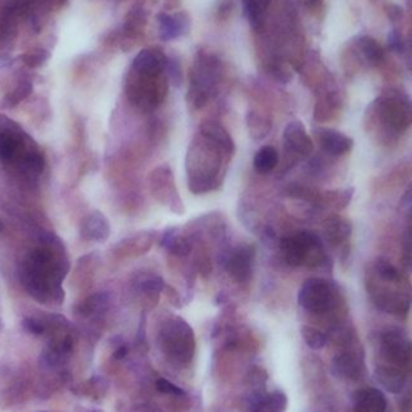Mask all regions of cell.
Instances as JSON below:
<instances>
[{"label":"cell","instance_id":"obj_1","mask_svg":"<svg viewBox=\"0 0 412 412\" xmlns=\"http://www.w3.org/2000/svg\"><path fill=\"white\" fill-rule=\"evenodd\" d=\"M68 273V261L65 248L60 238L51 232L41 237V247L31 251L24 260L20 278L24 290L42 305L61 303L63 290L61 280Z\"/></svg>","mask_w":412,"mask_h":412},{"label":"cell","instance_id":"obj_2","mask_svg":"<svg viewBox=\"0 0 412 412\" xmlns=\"http://www.w3.org/2000/svg\"><path fill=\"white\" fill-rule=\"evenodd\" d=\"M221 152L210 140L199 135L189 149L187 171H189V189L194 194H206L218 189V171L221 166Z\"/></svg>","mask_w":412,"mask_h":412},{"label":"cell","instance_id":"obj_3","mask_svg":"<svg viewBox=\"0 0 412 412\" xmlns=\"http://www.w3.org/2000/svg\"><path fill=\"white\" fill-rule=\"evenodd\" d=\"M163 353L177 366H186L194 358L195 337L190 325L181 317H171L159 330Z\"/></svg>","mask_w":412,"mask_h":412},{"label":"cell","instance_id":"obj_4","mask_svg":"<svg viewBox=\"0 0 412 412\" xmlns=\"http://www.w3.org/2000/svg\"><path fill=\"white\" fill-rule=\"evenodd\" d=\"M218 71L219 61L214 55L200 53L196 57L192 68V76H190V90L187 95L189 103L195 110L205 107L211 98L218 83Z\"/></svg>","mask_w":412,"mask_h":412},{"label":"cell","instance_id":"obj_5","mask_svg":"<svg viewBox=\"0 0 412 412\" xmlns=\"http://www.w3.org/2000/svg\"><path fill=\"white\" fill-rule=\"evenodd\" d=\"M168 94V79L163 76L147 78L131 71L126 81V95L134 107L142 112H153L162 105Z\"/></svg>","mask_w":412,"mask_h":412},{"label":"cell","instance_id":"obj_6","mask_svg":"<svg viewBox=\"0 0 412 412\" xmlns=\"http://www.w3.org/2000/svg\"><path fill=\"white\" fill-rule=\"evenodd\" d=\"M280 251L288 266H316L324 261V250L316 233L301 231L297 236L280 240Z\"/></svg>","mask_w":412,"mask_h":412},{"label":"cell","instance_id":"obj_7","mask_svg":"<svg viewBox=\"0 0 412 412\" xmlns=\"http://www.w3.org/2000/svg\"><path fill=\"white\" fill-rule=\"evenodd\" d=\"M375 112L382 125L393 134H403L411 126V105L408 98L401 97H380L374 103Z\"/></svg>","mask_w":412,"mask_h":412},{"label":"cell","instance_id":"obj_8","mask_svg":"<svg viewBox=\"0 0 412 412\" xmlns=\"http://www.w3.org/2000/svg\"><path fill=\"white\" fill-rule=\"evenodd\" d=\"M298 303L312 315H324L334 305V290L322 279H307L298 292Z\"/></svg>","mask_w":412,"mask_h":412},{"label":"cell","instance_id":"obj_9","mask_svg":"<svg viewBox=\"0 0 412 412\" xmlns=\"http://www.w3.org/2000/svg\"><path fill=\"white\" fill-rule=\"evenodd\" d=\"M29 137L15 121L0 115V162L11 163L16 157L26 152Z\"/></svg>","mask_w":412,"mask_h":412},{"label":"cell","instance_id":"obj_10","mask_svg":"<svg viewBox=\"0 0 412 412\" xmlns=\"http://www.w3.org/2000/svg\"><path fill=\"white\" fill-rule=\"evenodd\" d=\"M150 186L152 192L159 200L162 195H164V203L169 205V208L176 213H184L182 200L177 196L176 186H174V177L171 173L169 166H162V168L155 169L150 176Z\"/></svg>","mask_w":412,"mask_h":412},{"label":"cell","instance_id":"obj_11","mask_svg":"<svg viewBox=\"0 0 412 412\" xmlns=\"http://www.w3.org/2000/svg\"><path fill=\"white\" fill-rule=\"evenodd\" d=\"M255 260V248L250 245L233 248L226 260V269L233 279L238 282H247L251 278Z\"/></svg>","mask_w":412,"mask_h":412},{"label":"cell","instance_id":"obj_12","mask_svg":"<svg viewBox=\"0 0 412 412\" xmlns=\"http://www.w3.org/2000/svg\"><path fill=\"white\" fill-rule=\"evenodd\" d=\"M190 31V16L187 11H174V14L158 15V34L162 41H176L184 38Z\"/></svg>","mask_w":412,"mask_h":412},{"label":"cell","instance_id":"obj_13","mask_svg":"<svg viewBox=\"0 0 412 412\" xmlns=\"http://www.w3.org/2000/svg\"><path fill=\"white\" fill-rule=\"evenodd\" d=\"M166 58L168 57L159 48H144L142 52L135 55L132 61V71L147 78L163 76Z\"/></svg>","mask_w":412,"mask_h":412},{"label":"cell","instance_id":"obj_14","mask_svg":"<svg viewBox=\"0 0 412 412\" xmlns=\"http://www.w3.org/2000/svg\"><path fill=\"white\" fill-rule=\"evenodd\" d=\"M284 139L285 149L293 153V155H300V157H307L312 153V140L310 135L306 132V127L301 121H292L288 122L284 129Z\"/></svg>","mask_w":412,"mask_h":412},{"label":"cell","instance_id":"obj_15","mask_svg":"<svg viewBox=\"0 0 412 412\" xmlns=\"http://www.w3.org/2000/svg\"><path fill=\"white\" fill-rule=\"evenodd\" d=\"M382 353L395 364L406 366L411 359V343L401 332L390 330L382 337Z\"/></svg>","mask_w":412,"mask_h":412},{"label":"cell","instance_id":"obj_16","mask_svg":"<svg viewBox=\"0 0 412 412\" xmlns=\"http://www.w3.org/2000/svg\"><path fill=\"white\" fill-rule=\"evenodd\" d=\"M321 149L332 157H343L353 149V139L335 129H317L316 131Z\"/></svg>","mask_w":412,"mask_h":412},{"label":"cell","instance_id":"obj_17","mask_svg":"<svg viewBox=\"0 0 412 412\" xmlns=\"http://www.w3.org/2000/svg\"><path fill=\"white\" fill-rule=\"evenodd\" d=\"M200 135L206 140H210L214 147H218L227 158H231L233 155V152H236L233 139L231 137L229 132L226 131L224 126L218 121L213 120L203 121L200 125Z\"/></svg>","mask_w":412,"mask_h":412},{"label":"cell","instance_id":"obj_18","mask_svg":"<svg viewBox=\"0 0 412 412\" xmlns=\"http://www.w3.org/2000/svg\"><path fill=\"white\" fill-rule=\"evenodd\" d=\"M110 233H112V227H110L105 214H102L100 211H92L84 218L81 224V237L84 240L102 243L108 240Z\"/></svg>","mask_w":412,"mask_h":412},{"label":"cell","instance_id":"obj_19","mask_svg":"<svg viewBox=\"0 0 412 412\" xmlns=\"http://www.w3.org/2000/svg\"><path fill=\"white\" fill-rule=\"evenodd\" d=\"M386 399L377 389H362L354 393V412H385Z\"/></svg>","mask_w":412,"mask_h":412},{"label":"cell","instance_id":"obj_20","mask_svg":"<svg viewBox=\"0 0 412 412\" xmlns=\"http://www.w3.org/2000/svg\"><path fill=\"white\" fill-rule=\"evenodd\" d=\"M332 371L337 377L347 379V380H358L362 377V361L353 353H342L332 362Z\"/></svg>","mask_w":412,"mask_h":412},{"label":"cell","instance_id":"obj_21","mask_svg":"<svg viewBox=\"0 0 412 412\" xmlns=\"http://www.w3.org/2000/svg\"><path fill=\"white\" fill-rule=\"evenodd\" d=\"M353 226L347 218L332 214L324 223V236L330 245H342L352 236Z\"/></svg>","mask_w":412,"mask_h":412},{"label":"cell","instance_id":"obj_22","mask_svg":"<svg viewBox=\"0 0 412 412\" xmlns=\"http://www.w3.org/2000/svg\"><path fill=\"white\" fill-rule=\"evenodd\" d=\"M375 379L377 382L384 386L386 391L393 393V395H398L401 393L406 386V375L395 367H386V366H379L375 369Z\"/></svg>","mask_w":412,"mask_h":412},{"label":"cell","instance_id":"obj_23","mask_svg":"<svg viewBox=\"0 0 412 412\" xmlns=\"http://www.w3.org/2000/svg\"><path fill=\"white\" fill-rule=\"evenodd\" d=\"M354 42L358 51L362 53V57H364L371 65H379L380 61L384 60L385 48L374 38H371V36H358Z\"/></svg>","mask_w":412,"mask_h":412},{"label":"cell","instance_id":"obj_24","mask_svg":"<svg viewBox=\"0 0 412 412\" xmlns=\"http://www.w3.org/2000/svg\"><path fill=\"white\" fill-rule=\"evenodd\" d=\"M279 164V153L274 147L264 145L256 152L253 158V168L258 174H269Z\"/></svg>","mask_w":412,"mask_h":412},{"label":"cell","instance_id":"obj_25","mask_svg":"<svg viewBox=\"0 0 412 412\" xmlns=\"http://www.w3.org/2000/svg\"><path fill=\"white\" fill-rule=\"evenodd\" d=\"M162 247L176 256H187L190 253V242L181 237L176 229H166L162 237Z\"/></svg>","mask_w":412,"mask_h":412},{"label":"cell","instance_id":"obj_26","mask_svg":"<svg viewBox=\"0 0 412 412\" xmlns=\"http://www.w3.org/2000/svg\"><path fill=\"white\" fill-rule=\"evenodd\" d=\"M242 2L245 15H247L251 26L255 29H261L270 0H242Z\"/></svg>","mask_w":412,"mask_h":412},{"label":"cell","instance_id":"obj_27","mask_svg":"<svg viewBox=\"0 0 412 412\" xmlns=\"http://www.w3.org/2000/svg\"><path fill=\"white\" fill-rule=\"evenodd\" d=\"M247 126L251 139L263 140L269 134L273 122H270L269 116L266 115H263L260 112H250L247 116Z\"/></svg>","mask_w":412,"mask_h":412},{"label":"cell","instance_id":"obj_28","mask_svg":"<svg viewBox=\"0 0 412 412\" xmlns=\"http://www.w3.org/2000/svg\"><path fill=\"white\" fill-rule=\"evenodd\" d=\"M21 166L24 169V173H28L29 176H38L46 168V159L44 155L38 149H26V152L23 153V162Z\"/></svg>","mask_w":412,"mask_h":412},{"label":"cell","instance_id":"obj_29","mask_svg":"<svg viewBox=\"0 0 412 412\" xmlns=\"http://www.w3.org/2000/svg\"><path fill=\"white\" fill-rule=\"evenodd\" d=\"M31 94H33V84L28 83V81H24V83H21L20 85H18V88H15L14 90H11L9 95L4 97L2 108H14V107H16L20 102L26 100V98H28Z\"/></svg>","mask_w":412,"mask_h":412},{"label":"cell","instance_id":"obj_30","mask_svg":"<svg viewBox=\"0 0 412 412\" xmlns=\"http://www.w3.org/2000/svg\"><path fill=\"white\" fill-rule=\"evenodd\" d=\"M301 335H303L305 343L311 349H322L327 345V337H325V334L315 327H310V325H305V327L301 329Z\"/></svg>","mask_w":412,"mask_h":412},{"label":"cell","instance_id":"obj_31","mask_svg":"<svg viewBox=\"0 0 412 412\" xmlns=\"http://www.w3.org/2000/svg\"><path fill=\"white\" fill-rule=\"evenodd\" d=\"M288 406V399L284 391H273L270 395H266L264 398V406L263 411L264 412H285Z\"/></svg>","mask_w":412,"mask_h":412},{"label":"cell","instance_id":"obj_32","mask_svg":"<svg viewBox=\"0 0 412 412\" xmlns=\"http://www.w3.org/2000/svg\"><path fill=\"white\" fill-rule=\"evenodd\" d=\"M354 189H345V190H335V192H325L322 195V200L327 203L329 206L337 208H345L353 199Z\"/></svg>","mask_w":412,"mask_h":412},{"label":"cell","instance_id":"obj_33","mask_svg":"<svg viewBox=\"0 0 412 412\" xmlns=\"http://www.w3.org/2000/svg\"><path fill=\"white\" fill-rule=\"evenodd\" d=\"M164 71L168 73V83H171L176 88H179L182 84V70H181V63L179 60L176 57H168L166 58V66H164Z\"/></svg>","mask_w":412,"mask_h":412},{"label":"cell","instance_id":"obj_34","mask_svg":"<svg viewBox=\"0 0 412 412\" xmlns=\"http://www.w3.org/2000/svg\"><path fill=\"white\" fill-rule=\"evenodd\" d=\"M375 273L380 279L384 282H398L399 275H398V269L393 266L391 263L385 261V260H380L375 264Z\"/></svg>","mask_w":412,"mask_h":412},{"label":"cell","instance_id":"obj_35","mask_svg":"<svg viewBox=\"0 0 412 412\" xmlns=\"http://www.w3.org/2000/svg\"><path fill=\"white\" fill-rule=\"evenodd\" d=\"M147 21V11L142 7H134L126 16V28H129V33H134L135 29L144 26Z\"/></svg>","mask_w":412,"mask_h":412},{"label":"cell","instance_id":"obj_36","mask_svg":"<svg viewBox=\"0 0 412 412\" xmlns=\"http://www.w3.org/2000/svg\"><path fill=\"white\" fill-rule=\"evenodd\" d=\"M107 295H94L89 300H85L81 306L83 315H94V312L102 311L107 306Z\"/></svg>","mask_w":412,"mask_h":412},{"label":"cell","instance_id":"obj_37","mask_svg":"<svg viewBox=\"0 0 412 412\" xmlns=\"http://www.w3.org/2000/svg\"><path fill=\"white\" fill-rule=\"evenodd\" d=\"M48 57H51V53H48L47 51H44V48H38V51H31V52H28V53L21 55L20 58H21L28 66H31V68H38V66L44 65L46 61L48 60Z\"/></svg>","mask_w":412,"mask_h":412},{"label":"cell","instance_id":"obj_38","mask_svg":"<svg viewBox=\"0 0 412 412\" xmlns=\"http://www.w3.org/2000/svg\"><path fill=\"white\" fill-rule=\"evenodd\" d=\"M139 287L147 293H159L164 288V280L158 275H144L142 280L139 282Z\"/></svg>","mask_w":412,"mask_h":412},{"label":"cell","instance_id":"obj_39","mask_svg":"<svg viewBox=\"0 0 412 412\" xmlns=\"http://www.w3.org/2000/svg\"><path fill=\"white\" fill-rule=\"evenodd\" d=\"M23 327H24V330L29 332V334L36 335V337L46 334V324L36 317H24L23 319Z\"/></svg>","mask_w":412,"mask_h":412},{"label":"cell","instance_id":"obj_40","mask_svg":"<svg viewBox=\"0 0 412 412\" xmlns=\"http://www.w3.org/2000/svg\"><path fill=\"white\" fill-rule=\"evenodd\" d=\"M157 389L158 391L164 393V395H174V396H186V391H184L181 386L174 385L173 382H169V380L166 379H158L157 382Z\"/></svg>","mask_w":412,"mask_h":412},{"label":"cell","instance_id":"obj_41","mask_svg":"<svg viewBox=\"0 0 412 412\" xmlns=\"http://www.w3.org/2000/svg\"><path fill=\"white\" fill-rule=\"evenodd\" d=\"M389 48L396 53H403L404 52V39L403 36L398 33L396 29L390 31L389 34Z\"/></svg>","mask_w":412,"mask_h":412},{"label":"cell","instance_id":"obj_42","mask_svg":"<svg viewBox=\"0 0 412 412\" xmlns=\"http://www.w3.org/2000/svg\"><path fill=\"white\" fill-rule=\"evenodd\" d=\"M386 16H389L393 23H398L403 20L404 11L401 7H398V5H389V7H386Z\"/></svg>","mask_w":412,"mask_h":412},{"label":"cell","instance_id":"obj_43","mask_svg":"<svg viewBox=\"0 0 412 412\" xmlns=\"http://www.w3.org/2000/svg\"><path fill=\"white\" fill-rule=\"evenodd\" d=\"M126 354H127V347L122 345V347H120V348L115 352V359H122Z\"/></svg>","mask_w":412,"mask_h":412},{"label":"cell","instance_id":"obj_44","mask_svg":"<svg viewBox=\"0 0 412 412\" xmlns=\"http://www.w3.org/2000/svg\"><path fill=\"white\" fill-rule=\"evenodd\" d=\"M305 5H307V7H312V5L317 4V0H301Z\"/></svg>","mask_w":412,"mask_h":412},{"label":"cell","instance_id":"obj_45","mask_svg":"<svg viewBox=\"0 0 412 412\" xmlns=\"http://www.w3.org/2000/svg\"><path fill=\"white\" fill-rule=\"evenodd\" d=\"M0 330H2V319H0Z\"/></svg>","mask_w":412,"mask_h":412},{"label":"cell","instance_id":"obj_46","mask_svg":"<svg viewBox=\"0 0 412 412\" xmlns=\"http://www.w3.org/2000/svg\"><path fill=\"white\" fill-rule=\"evenodd\" d=\"M92 412H97V411H92Z\"/></svg>","mask_w":412,"mask_h":412}]
</instances>
